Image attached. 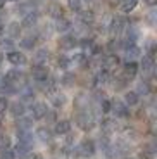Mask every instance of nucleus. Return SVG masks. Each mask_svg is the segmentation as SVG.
Here are the masks:
<instances>
[{
    "instance_id": "a878e982",
    "label": "nucleus",
    "mask_w": 157,
    "mask_h": 159,
    "mask_svg": "<svg viewBox=\"0 0 157 159\" xmlns=\"http://www.w3.org/2000/svg\"><path fill=\"white\" fill-rule=\"evenodd\" d=\"M137 0H123L121 5H119V9H121V12H131L135 7H137Z\"/></svg>"
},
{
    "instance_id": "8fccbe9b",
    "label": "nucleus",
    "mask_w": 157,
    "mask_h": 159,
    "mask_svg": "<svg viewBox=\"0 0 157 159\" xmlns=\"http://www.w3.org/2000/svg\"><path fill=\"white\" fill-rule=\"evenodd\" d=\"M4 83V76H0V85Z\"/></svg>"
},
{
    "instance_id": "4be33fe9",
    "label": "nucleus",
    "mask_w": 157,
    "mask_h": 159,
    "mask_svg": "<svg viewBox=\"0 0 157 159\" xmlns=\"http://www.w3.org/2000/svg\"><path fill=\"white\" fill-rule=\"evenodd\" d=\"M118 64H119V57L116 54H109L107 57H104V66H105V69H112Z\"/></svg>"
},
{
    "instance_id": "412c9836",
    "label": "nucleus",
    "mask_w": 157,
    "mask_h": 159,
    "mask_svg": "<svg viewBox=\"0 0 157 159\" xmlns=\"http://www.w3.org/2000/svg\"><path fill=\"white\" fill-rule=\"evenodd\" d=\"M36 137H38L42 142H50V140H52V131L48 130L47 126H42V128L36 130Z\"/></svg>"
},
{
    "instance_id": "2f4dec72",
    "label": "nucleus",
    "mask_w": 157,
    "mask_h": 159,
    "mask_svg": "<svg viewBox=\"0 0 157 159\" xmlns=\"http://www.w3.org/2000/svg\"><path fill=\"white\" fill-rule=\"evenodd\" d=\"M76 80V76H74V73H66V75L62 76V80H61V83L64 85V87H71L73 85V81Z\"/></svg>"
},
{
    "instance_id": "2eb2a0df",
    "label": "nucleus",
    "mask_w": 157,
    "mask_h": 159,
    "mask_svg": "<svg viewBox=\"0 0 157 159\" xmlns=\"http://www.w3.org/2000/svg\"><path fill=\"white\" fill-rule=\"evenodd\" d=\"M55 30H57V31H61V33L69 31V30H71V21L66 19L64 16L57 17V21H55Z\"/></svg>"
},
{
    "instance_id": "f8f14e48",
    "label": "nucleus",
    "mask_w": 157,
    "mask_h": 159,
    "mask_svg": "<svg viewBox=\"0 0 157 159\" xmlns=\"http://www.w3.org/2000/svg\"><path fill=\"white\" fill-rule=\"evenodd\" d=\"M7 59H9V62L14 64V66H21V64L26 62V57H24L23 54H19V52H16V50H11V52H9V54H7Z\"/></svg>"
},
{
    "instance_id": "ea45409f",
    "label": "nucleus",
    "mask_w": 157,
    "mask_h": 159,
    "mask_svg": "<svg viewBox=\"0 0 157 159\" xmlns=\"http://www.w3.org/2000/svg\"><path fill=\"white\" fill-rule=\"evenodd\" d=\"M7 109H9V100L5 97H0V114H4Z\"/></svg>"
},
{
    "instance_id": "7c9ffc66",
    "label": "nucleus",
    "mask_w": 157,
    "mask_h": 159,
    "mask_svg": "<svg viewBox=\"0 0 157 159\" xmlns=\"http://www.w3.org/2000/svg\"><path fill=\"white\" fill-rule=\"evenodd\" d=\"M57 66L66 71V69H69V66H71V59H69V57H66V56H61L59 59H57Z\"/></svg>"
},
{
    "instance_id": "c756f323",
    "label": "nucleus",
    "mask_w": 157,
    "mask_h": 159,
    "mask_svg": "<svg viewBox=\"0 0 157 159\" xmlns=\"http://www.w3.org/2000/svg\"><path fill=\"white\" fill-rule=\"evenodd\" d=\"M137 93H138V95H149V93H150V85L147 83V81H141V83H138Z\"/></svg>"
},
{
    "instance_id": "a18cd8bd",
    "label": "nucleus",
    "mask_w": 157,
    "mask_h": 159,
    "mask_svg": "<svg viewBox=\"0 0 157 159\" xmlns=\"http://www.w3.org/2000/svg\"><path fill=\"white\" fill-rule=\"evenodd\" d=\"M2 64H4V54L0 52V66H2Z\"/></svg>"
},
{
    "instance_id": "cd10ccee",
    "label": "nucleus",
    "mask_w": 157,
    "mask_h": 159,
    "mask_svg": "<svg viewBox=\"0 0 157 159\" xmlns=\"http://www.w3.org/2000/svg\"><path fill=\"white\" fill-rule=\"evenodd\" d=\"M35 43H36L35 36H24V38L21 40V47L26 48V50H31V48L35 47Z\"/></svg>"
},
{
    "instance_id": "f3484780",
    "label": "nucleus",
    "mask_w": 157,
    "mask_h": 159,
    "mask_svg": "<svg viewBox=\"0 0 157 159\" xmlns=\"http://www.w3.org/2000/svg\"><path fill=\"white\" fill-rule=\"evenodd\" d=\"M19 95H21V100H23V102H29V100H33V97H35V92H33V88L29 87V85H24V87L21 88Z\"/></svg>"
},
{
    "instance_id": "6e6552de",
    "label": "nucleus",
    "mask_w": 157,
    "mask_h": 159,
    "mask_svg": "<svg viewBox=\"0 0 157 159\" xmlns=\"http://www.w3.org/2000/svg\"><path fill=\"white\" fill-rule=\"evenodd\" d=\"M36 23H38V12L31 11V12H28V14H24V19H23V23H21V28H33Z\"/></svg>"
},
{
    "instance_id": "9d476101",
    "label": "nucleus",
    "mask_w": 157,
    "mask_h": 159,
    "mask_svg": "<svg viewBox=\"0 0 157 159\" xmlns=\"http://www.w3.org/2000/svg\"><path fill=\"white\" fill-rule=\"evenodd\" d=\"M124 28H126V21L123 19V17H114V19L110 21V33H112V35L121 33Z\"/></svg>"
},
{
    "instance_id": "7ed1b4c3",
    "label": "nucleus",
    "mask_w": 157,
    "mask_h": 159,
    "mask_svg": "<svg viewBox=\"0 0 157 159\" xmlns=\"http://www.w3.org/2000/svg\"><path fill=\"white\" fill-rule=\"evenodd\" d=\"M110 111H114V114L118 118H128L130 116V106H126L121 100H112L110 102Z\"/></svg>"
},
{
    "instance_id": "a211bd4d",
    "label": "nucleus",
    "mask_w": 157,
    "mask_h": 159,
    "mask_svg": "<svg viewBox=\"0 0 157 159\" xmlns=\"http://www.w3.org/2000/svg\"><path fill=\"white\" fill-rule=\"evenodd\" d=\"M14 154L21 156V157H26L29 156V151H31V145H28V143H23V142H17V145L14 147Z\"/></svg>"
},
{
    "instance_id": "5701e85b",
    "label": "nucleus",
    "mask_w": 157,
    "mask_h": 159,
    "mask_svg": "<svg viewBox=\"0 0 157 159\" xmlns=\"http://www.w3.org/2000/svg\"><path fill=\"white\" fill-rule=\"evenodd\" d=\"M109 80H110L109 69H100V71L97 73V76H95V81H97V83H100V85L109 83Z\"/></svg>"
},
{
    "instance_id": "dca6fc26",
    "label": "nucleus",
    "mask_w": 157,
    "mask_h": 159,
    "mask_svg": "<svg viewBox=\"0 0 157 159\" xmlns=\"http://www.w3.org/2000/svg\"><path fill=\"white\" fill-rule=\"evenodd\" d=\"M124 50H126V59H128V61H135L137 57H140V54H141V50L135 43L124 47Z\"/></svg>"
},
{
    "instance_id": "c85d7f7f",
    "label": "nucleus",
    "mask_w": 157,
    "mask_h": 159,
    "mask_svg": "<svg viewBox=\"0 0 157 159\" xmlns=\"http://www.w3.org/2000/svg\"><path fill=\"white\" fill-rule=\"evenodd\" d=\"M100 126H102V130L105 131V133H109V131H112L114 128H116V123H114V119H104L102 123H100Z\"/></svg>"
},
{
    "instance_id": "79ce46f5",
    "label": "nucleus",
    "mask_w": 157,
    "mask_h": 159,
    "mask_svg": "<svg viewBox=\"0 0 157 159\" xmlns=\"http://www.w3.org/2000/svg\"><path fill=\"white\" fill-rule=\"evenodd\" d=\"M12 40H2V42H0V47L2 48H5V50H12Z\"/></svg>"
},
{
    "instance_id": "a19ab883",
    "label": "nucleus",
    "mask_w": 157,
    "mask_h": 159,
    "mask_svg": "<svg viewBox=\"0 0 157 159\" xmlns=\"http://www.w3.org/2000/svg\"><path fill=\"white\" fill-rule=\"evenodd\" d=\"M0 149H2V151H4V149H9V139L4 133H0Z\"/></svg>"
},
{
    "instance_id": "423d86ee",
    "label": "nucleus",
    "mask_w": 157,
    "mask_h": 159,
    "mask_svg": "<svg viewBox=\"0 0 157 159\" xmlns=\"http://www.w3.org/2000/svg\"><path fill=\"white\" fill-rule=\"evenodd\" d=\"M59 45L64 50H71V48H74L76 45H78V38H76L74 35H64L62 38H61Z\"/></svg>"
},
{
    "instance_id": "72a5a7b5",
    "label": "nucleus",
    "mask_w": 157,
    "mask_h": 159,
    "mask_svg": "<svg viewBox=\"0 0 157 159\" xmlns=\"http://www.w3.org/2000/svg\"><path fill=\"white\" fill-rule=\"evenodd\" d=\"M119 48H123V42L121 40H110L109 42V50L112 52H116V50H119Z\"/></svg>"
},
{
    "instance_id": "ddd939ff",
    "label": "nucleus",
    "mask_w": 157,
    "mask_h": 159,
    "mask_svg": "<svg viewBox=\"0 0 157 159\" xmlns=\"http://www.w3.org/2000/svg\"><path fill=\"white\" fill-rule=\"evenodd\" d=\"M137 73H138V64L135 62V61H128V62L124 64V76L130 80V78H135Z\"/></svg>"
},
{
    "instance_id": "603ef678",
    "label": "nucleus",
    "mask_w": 157,
    "mask_h": 159,
    "mask_svg": "<svg viewBox=\"0 0 157 159\" xmlns=\"http://www.w3.org/2000/svg\"><path fill=\"white\" fill-rule=\"evenodd\" d=\"M126 159H133V157H126Z\"/></svg>"
},
{
    "instance_id": "6ab92c4d",
    "label": "nucleus",
    "mask_w": 157,
    "mask_h": 159,
    "mask_svg": "<svg viewBox=\"0 0 157 159\" xmlns=\"http://www.w3.org/2000/svg\"><path fill=\"white\" fill-rule=\"evenodd\" d=\"M17 140L23 142V143L31 145L33 143V135L29 133V130H17Z\"/></svg>"
},
{
    "instance_id": "1a4fd4ad",
    "label": "nucleus",
    "mask_w": 157,
    "mask_h": 159,
    "mask_svg": "<svg viewBox=\"0 0 157 159\" xmlns=\"http://www.w3.org/2000/svg\"><path fill=\"white\" fill-rule=\"evenodd\" d=\"M47 111H48L47 104H43V102H36V104H33L31 112H33V118H35V119H42V118H45Z\"/></svg>"
},
{
    "instance_id": "9b49d317",
    "label": "nucleus",
    "mask_w": 157,
    "mask_h": 159,
    "mask_svg": "<svg viewBox=\"0 0 157 159\" xmlns=\"http://www.w3.org/2000/svg\"><path fill=\"white\" fill-rule=\"evenodd\" d=\"M69 130H71V121H67V119L55 121V133L57 135H66V133H69Z\"/></svg>"
},
{
    "instance_id": "aec40b11",
    "label": "nucleus",
    "mask_w": 157,
    "mask_h": 159,
    "mask_svg": "<svg viewBox=\"0 0 157 159\" xmlns=\"http://www.w3.org/2000/svg\"><path fill=\"white\" fill-rule=\"evenodd\" d=\"M140 102V95L137 92H126L124 93V104L126 106H137Z\"/></svg>"
},
{
    "instance_id": "58836bf2",
    "label": "nucleus",
    "mask_w": 157,
    "mask_h": 159,
    "mask_svg": "<svg viewBox=\"0 0 157 159\" xmlns=\"http://www.w3.org/2000/svg\"><path fill=\"white\" fill-rule=\"evenodd\" d=\"M100 109H102V112H110V100L107 99L100 100Z\"/></svg>"
},
{
    "instance_id": "20e7f679",
    "label": "nucleus",
    "mask_w": 157,
    "mask_h": 159,
    "mask_svg": "<svg viewBox=\"0 0 157 159\" xmlns=\"http://www.w3.org/2000/svg\"><path fill=\"white\" fill-rule=\"evenodd\" d=\"M4 81H5V83L14 85V87H17L19 83H23V81H24V75L19 71V69H11V71L5 73Z\"/></svg>"
},
{
    "instance_id": "09e8293b",
    "label": "nucleus",
    "mask_w": 157,
    "mask_h": 159,
    "mask_svg": "<svg viewBox=\"0 0 157 159\" xmlns=\"http://www.w3.org/2000/svg\"><path fill=\"white\" fill-rule=\"evenodd\" d=\"M31 159H43V157H40V156H33Z\"/></svg>"
},
{
    "instance_id": "4c0bfd02",
    "label": "nucleus",
    "mask_w": 157,
    "mask_h": 159,
    "mask_svg": "<svg viewBox=\"0 0 157 159\" xmlns=\"http://www.w3.org/2000/svg\"><path fill=\"white\" fill-rule=\"evenodd\" d=\"M0 159H16V154L9 149H4V151L0 152Z\"/></svg>"
},
{
    "instance_id": "e433bc0d",
    "label": "nucleus",
    "mask_w": 157,
    "mask_h": 159,
    "mask_svg": "<svg viewBox=\"0 0 157 159\" xmlns=\"http://www.w3.org/2000/svg\"><path fill=\"white\" fill-rule=\"evenodd\" d=\"M126 76L124 78H116L114 80V88H116V90H121V88H124L126 87Z\"/></svg>"
},
{
    "instance_id": "c03bdc74",
    "label": "nucleus",
    "mask_w": 157,
    "mask_h": 159,
    "mask_svg": "<svg viewBox=\"0 0 157 159\" xmlns=\"http://www.w3.org/2000/svg\"><path fill=\"white\" fill-rule=\"evenodd\" d=\"M45 118H48L50 121H55V114H54V112H48V111H47V114H45Z\"/></svg>"
},
{
    "instance_id": "3c124183",
    "label": "nucleus",
    "mask_w": 157,
    "mask_h": 159,
    "mask_svg": "<svg viewBox=\"0 0 157 159\" xmlns=\"http://www.w3.org/2000/svg\"><path fill=\"white\" fill-rule=\"evenodd\" d=\"M11 2H19V0H11Z\"/></svg>"
},
{
    "instance_id": "37998d69",
    "label": "nucleus",
    "mask_w": 157,
    "mask_h": 159,
    "mask_svg": "<svg viewBox=\"0 0 157 159\" xmlns=\"http://www.w3.org/2000/svg\"><path fill=\"white\" fill-rule=\"evenodd\" d=\"M64 102H66V99H64V97H54V106H55V107L62 106Z\"/></svg>"
},
{
    "instance_id": "4468645a",
    "label": "nucleus",
    "mask_w": 157,
    "mask_h": 159,
    "mask_svg": "<svg viewBox=\"0 0 157 159\" xmlns=\"http://www.w3.org/2000/svg\"><path fill=\"white\" fill-rule=\"evenodd\" d=\"M9 107H11V114L14 116V118L24 116V112H26V107H24V102H23V100H21V102H12Z\"/></svg>"
},
{
    "instance_id": "f704fd0d",
    "label": "nucleus",
    "mask_w": 157,
    "mask_h": 159,
    "mask_svg": "<svg viewBox=\"0 0 157 159\" xmlns=\"http://www.w3.org/2000/svg\"><path fill=\"white\" fill-rule=\"evenodd\" d=\"M67 5H69L71 11H74V12L81 11V0H67Z\"/></svg>"
},
{
    "instance_id": "39448f33",
    "label": "nucleus",
    "mask_w": 157,
    "mask_h": 159,
    "mask_svg": "<svg viewBox=\"0 0 157 159\" xmlns=\"http://www.w3.org/2000/svg\"><path fill=\"white\" fill-rule=\"evenodd\" d=\"M47 78H48V69L43 64H36L33 68V80L35 81H45Z\"/></svg>"
},
{
    "instance_id": "de8ad7c7",
    "label": "nucleus",
    "mask_w": 157,
    "mask_h": 159,
    "mask_svg": "<svg viewBox=\"0 0 157 159\" xmlns=\"http://www.w3.org/2000/svg\"><path fill=\"white\" fill-rule=\"evenodd\" d=\"M2 33H4V28H2V24H0V36H2Z\"/></svg>"
},
{
    "instance_id": "0eeeda50",
    "label": "nucleus",
    "mask_w": 157,
    "mask_h": 159,
    "mask_svg": "<svg viewBox=\"0 0 157 159\" xmlns=\"http://www.w3.org/2000/svg\"><path fill=\"white\" fill-rule=\"evenodd\" d=\"M138 69H141L143 75H152L154 73V57L152 56H143V59H141Z\"/></svg>"
},
{
    "instance_id": "49530a36",
    "label": "nucleus",
    "mask_w": 157,
    "mask_h": 159,
    "mask_svg": "<svg viewBox=\"0 0 157 159\" xmlns=\"http://www.w3.org/2000/svg\"><path fill=\"white\" fill-rule=\"evenodd\" d=\"M145 2H147L149 5H154V4H155V0H145Z\"/></svg>"
},
{
    "instance_id": "393cba45",
    "label": "nucleus",
    "mask_w": 157,
    "mask_h": 159,
    "mask_svg": "<svg viewBox=\"0 0 157 159\" xmlns=\"http://www.w3.org/2000/svg\"><path fill=\"white\" fill-rule=\"evenodd\" d=\"M7 33L11 38H17V36L21 35V24L19 23H11L7 26Z\"/></svg>"
},
{
    "instance_id": "f03ea898",
    "label": "nucleus",
    "mask_w": 157,
    "mask_h": 159,
    "mask_svg": "<svg viewBox=\"0 0 157 159\" xmlns=\"http://www.w3.org/2000/svg\"><path fill=\"white\" fill-rule=\"evenodd\" d=\"M76 154L79 157H92L95 154V142L93 140H83L76 147Z\"/></svg>"
},
{
    "instance_id": "f257e3e1",
    "label": "nucleus",
    "mask_w": 157,
    "mask_h": 159,
    "mask_svg": "<svg viewBox=\"0 0 157 159\" xmlns=\"http://www.w3.org/2000/svg\"><path fill=\"white\" fill-rule=\"evenodd\" d=\"M76 123H78V126L81 128V130L88 131V130L93 128L95 118H93V114H90L88 111H85V112H79V114L76 116Z\"/></svg>"
},
{
    "instance_id": "473e14b6",
    "label": "nucleus",
    "mask_w": 157,
    "mask_h": 159,
    "mask_svg": "<svg viewBox=\"0 0 157 159\" xmlns=\"http://www.w3.org/2000/svg\"><path fill=\"white\" fill-rule=\"evenodd\" d=\"M79 19L83 21V23H93V12L92 11H85L79 14Z\"/></svg>"
},
{
    "instance_id": "b1692460",
    "label": "nucleus",
    "mask_w": 157,
    "mask_h": 159,
    "mask_svg": "<svg viewBox=\"0 0 157 159\" xmlns=\"http://www.w3.org/2000/svg\"><path fill=\"white\" fill-rule=\"evenodd\" d=\"M31 125H33V119L31 118H23V116H19V118H17L16 126H17V130H29Z\"/></svg>"
},
{
    "instance_id": "c9c22d12",
    "label": "nucleus",
    "mask_w": 157,
    "mask_h": 159,
    "mask_svg": "<svg viewBox=\"0 0 157 159\" xmlns=\"http://www.w3.org/2000/svg\"><path fill=\"white\" fill-rule=\"evenodd\" d=\"M62 12H64V11H62V7H61V5H57V4H54V5L50 7V14L55 17V19L62 16Z\"/></svg>"
},
{
    "instance_id": "bb28decb",
    "label": "nucleus",
    "mask_w": 157,
    "mask_h": 159,
    "mask_svg": "<svg viewBox=\"0 0 157 159\" xmlns=\"http://www.w3.org/2000/svg\"><path fill=\"white\" fill-rule=\"evenodd\" d=\"M47 59H48V50L47 48H40V50H36V54H35V62L36 64H43Z\"/></svg>"
}]
</instances>
